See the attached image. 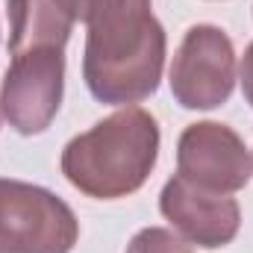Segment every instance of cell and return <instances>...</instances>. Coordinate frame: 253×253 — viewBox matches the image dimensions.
<instances>
[{"label": "cell", "instance_id": "5b68a950", "mask_svg": "<svg viewBox=\"0 0 253 253\" xmlns=\"http://www.w3.org/2000/svg\"><path fill=\"white\" fill-rule=\"evenodd\" d=\"M236 85V53L227 33L209 24L191 27L171 65V91L183 109H215Z\"/></svg>", "mask_w": 253, "mask_h": 253}, {"label": "cell", "instance_id": "30bf717a", "mask_svg": "<svg viewBox=\"0 0 253 253\" xmlns=\"http://www.w3.org/2000/svg\"><path fill=\"white\" fill-rule=\"evenodd\" d=\"M239 80H242V88H245V97L253 106V42L245 50V59H242V68H239Z\"/></svg>", "mask_w": 253, "mask_h": 253}, {"label": "cell", "instance_id": "9c48e42d", "mask_svg": "<svg viewBox=\"0 0 253 253\" xmlns=\"http://www.w3.org/2000/svg\"><path fill=\"white\" fill-rule=\"evenodd\" d=\"M126 253H191V248L162 227H147L129 242Z\"/></svg>", "mask_w": 253, "mask_h": 253}, {"label": "cell", "instance_id": "ba28073f", "mask_svg": "<svg viewBox=\"0 0 253 253\" xmlns=\"http://www.w3.org/2000/svg\"><path fill=\"white\" fill-rule=\"evenodd\" d=\"M9 53L36 47L65 50L74 18L68 15L62 0H9Z\"/></svg>", "mask_w": 253, "mask_h": 253}, {"label": "cell", "instance_id": "277c9868", "mask_svg": "<svg viewBox=\"0 0 253 253\" xmlns=\"http://www.w3.org/2000/svg\"><path fill=\"white\" fill-rule=\"evenodd\" d=\"M65 77V50L36 47L12 53L3 74L0 112L21 135L44 132L59 112Z\"/></svg>", "mask_w": 253, "mask_h": 253}, {"label": "cell", "instance_id": "52a82bcc", "mask_svg": "<svg viewBox=\"0 0 253 253\" xmlns=\"http://www.w3.org/2000/svg\"><path fill=\"white\" fill-rule=\"evenodd\" d=\"M162 215L197 248H224L239 233V203L224 191L200 189L180 174L165 183L159 197Z\"/></svg>", "mask_w": 253, "mask_h": 253}, {"label": "cell", "instance_id": "6da1fadb", "mask_svg": "<svg viewBox=\"0 0 253 253\" xmlns=\"http://www.w3.org/2000/svg\"><path fill=\"white\" fill-rule=\"evenodd\" d=\"M68 15L85 24L83 74L103 103H138L159 85L165 30L150 0H62Z\"/></svg>", "mask_w": 253, "mask_h": 253}, {"label": "cell", "instance_id": "3957f363", "mask_svg": "<svg viewBox=\"0 0 253 253\" xmlns=\"http://www.w3.org/2000/svg\"><path fill=\"white\" fill-rule=\"evenodd\" d=\"M80 227L53 191L0 180V253H71Z\"/></svg>", "mask_w": 253, "mask_h": 253}, {"label": "cell", "instance_id": "8992f818", "mask_svg": "<svg viewBox=\"0 0 253 253\" xmlns=\"http://www.w3.org/2000/svg\"><path fill=\"white\" fill-rule=\"evenodd\" d=\"M177 168L183 180L200 189L233 194L248 186L253 159L236 129L215 121H200L180 135Z\"/></svg>", "mask_w": 253, "mask_h": 253}, {"label": "cell", "instance_id": "7a4b0ae2", "mask_svg": "<svg viewBox=\"0 0 253 253\" xmlns=\"http://www.w3.org/2000/svg\"><path fill=\"white\" fill-rule=\"evenodd\" d=\"M156 153V118L141 106H124L65 144L62 174L88 197L115 200L144 186Z\"/></svg>", "mask_w": 253, "mask_h": 253}]
</instances>
